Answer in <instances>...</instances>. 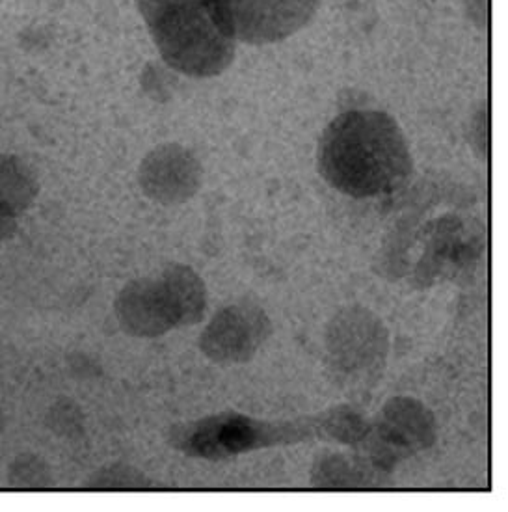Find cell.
Masks as SVG:
<instances>
[{
    "label": "cell",
    "instance_id": "obj_9",
    "mask_svg": "<svg viewBox=\"0 0 508 512\" xmlns=\"http://www.w3.org/2000/svg\"><path fill=\"white\" fill-rule=\"evenodd\" d=\"M114 310L121 330L129 336L153 339L175 328L159 278H138L127 283L116 298Z\"/></svg>",
    "mask_w": 508,
    "mask_h": 512
},
{
    "label": "cell",
    "instance_id": "obj_15",
    "mask_svg": "<svg viewBox=\"0 0 508 512\" xmlns=\"http://www.w3.org/2000/svg\"><path fill=\"white\" fill-rule=\"evenodd\" d=\"M148 477L129 464H112L92 473L84 488L88 490H142L149 488Z\"/></svg>",
    "mask_w": 508,
    "mask_h": 512
},
{
    "label": "cell",
    "instance_id": "obj_1",
    "mask_svg": "<svg viewBox=\"0 0 508 512\" xmlns=\"http://www.w3.org/2000/svg\"><path fill=\"white\" fill-rule=\"evenodd\" d=\"M317 157L326 183L356 200L395 194L414 174L412 151L401 125L378 110L339 114L324 129Z\"/></svg>",
    "mask_w": 508,
    "mask_h": 512
},
{
    "label": "cell",
    "instance_id": "obj_14",
    "mask_svg": "<svg viewBox=\"0 0 508 512\" xmlns=\"http://www.w3.org/2000/svg\"><path fill=\"white\" fill-rule=\"evenodd\" d=\"M8 485L15 490H47L53 488L51 466L34 453L15 457L8 468Z\"/></svg>",
    "mask_w": 508,
    "mask_h": 512
},
{
    "label": "cell",
    "instance_id": "obj_18",
    "mask_svg": "<svg viewBox=\"0 0 508 512\" xmlns=\"http://www.w3.org/2000/svg\"><path fill=\"white\" fill-rule=\"evenodd\" d=\"M2 432H4V412L0 408V436H2Z\"/></svg>",
    "mask_w": 508,
    "mask_h": 512
},
{
    "label": "cell",
    "instance_id": "obj_16",
    "mask_svg": "<svg viewBox=\"0 0 508 512\" xmlns=\"http://www.w3.org/2000/svg\"><path fill=\"white\" fill-rule=\"evenodd\" d=\"M45 425L58 438H79L84 434V414L81 406L71 399L54 401L47 410Z\"/></svg>",
    "mask_w": 508,
    "mask_h": 512
},
{
    "label": "cell",
    "instance_id": "obj_8",
    "mask_svg": "<svg viewBox=\"0 0 508 512\" xmlns=\"http://www.w3.org/2000/svg\"><path fill=\"white\" fill-rule=\"evenodd\" d=\"M138 183L149 200L172 207L187 203L200 192L203 170L190 149L162 144L140 162Z\"/></svg>",
    "mask_w": 508,
    "mask_h": 512
},
{
    "label": "cell",
    "instance_id": "obj_2",
    "mask_svg": "<svg viewBox=\"0 0 508 512\" xmlns=\"http://www.w3.org/2000/svg\"><path fill=\"white\" fill-rule=\"evenodd\" d=\"M162 60L194 77H218L231 66L237 40L218 0H136Z\"/></svg>",
    "mask_w": 508,
    "mask_h": 512
},
{
    "label": "cell",
    "instance_id": "obj_13",
    "mask_svg": "<svg viewBox=\"0 0 508 512\" xmlns=\"http://www.w3.org/2000/svg\"><path fill=\"white\" fill-rule=\"evenodd\" d=\"M371 429V423L348 406H335L319 416V431L324 440L339 444L360 445Z\"/></svg>",
    "mask_w": 508,
    "mask_h": 512
},
{
    "label": "cell",
    "instance_id": "obj_12",
    "mask_svg": "<svg viewBox=\"0 0 508 512\" xmlns=\"http://www.w3.org/2000/svg\"><path fill=\"white\" fill-rule=\"evenodd\" d=\"M38 194L36 170L17 155H0V213L19 218L34 205Z\"/></svg>",
    "mask_w": 508,
    "mask_h": 512
},
{
    "label": "cell",
    "instance_id": "obj_5",
    "mask_svg": "<svg viewBox=\"0 0 508 512\" xmlns=\"http://www.w3.org/2000/svg\"><path fill=\"white\" fill-rule=\"evenodd\" d=\"M438 440L432 410L414 397H393L378 412L367 438L361 442L369 460L382 472H393L402 460L425 453Z\"/></svg>",
    "mask_w": 508,
    "mask_h": 512
},
{
    "label": "cell",
    "instance_id": "obj_7",
    "mask_svg": "<svg viewBox=\"0 0 508 512\" xmlns=\"http://www.w3.org/2000/svg\"><path fill=\"white\" fill-rule=\"evenodd\" d=\"M270 332L267 311L250 302L233 304L214 313L201 332L200 349L214 364H246L261 351Z\"/></svg>",
    "mask_w": 508,
    "mask_h": 512
},
{
    "label": "cell",
    "instance_id": "obj_10",
    "mask_svg": "<svg viewBox=\"0 0 508 512\" xmlns=\"http://www.w3.org/2000/svg\"><path fill=\"white\" fill-rule=\"evenodd\" d=\"M159 283L175 328L201 323L207 311V287L196 270L172 263L162 270Z\"/></svg>",
    "mask_w": 508,
    "mask_h": 512
},
{
    "label": "cell",
    "instance_id": "obj_3",
    "mask_svg": "<svg viewBox=\"0 0 508 512\" xmlns=\"http://www.w3.org/2000/svg\"><path fill=\"white\" fill-rule=\"evenodd\" d=\"M389 332L375 311L358 304L337 311L326 326L324 362L339 390H373L388 364Z\"/></svg>",
    "mask_w": 508,
    "mask_h": 512
},
{
    "label": "cell",
    "instance_id": "obj_4",
    "mask_svg": "<svg viewBox=\"0 0 508 512\" xmlns=\"http://www.w3.org/2000/svg\"><path fill=\"white\" fill-rule=\"evenodd\" d=\"M319 436L317 419L268 423L235 412L177 425L170 431V444L196 459L222 460L270 445L291 444Z\"/></svg>",
    "mask_w": 508,
    "mask_h": 512
},
{
    "label": "cell",
    "instance_id": "obj_6",
    "mask_svg": "<svg viewBox=\"0 0 508 512\" xmlns=\"http://www.w3.org/2000/svg\"><path fill=\"white\" fill-rule=\"evenodd\" d=\"M322 0H218L235 40L278 43L308 25Z\"/></svg>",
    "mask_w": 508,
    "mask_h": 512
},
{
    "label": "cell",
    "instance_id": "obj_11",
    "mask_svg": "<svg viewBox=\"0 0 508 512\" xmlns=\"http://www.w3.org/2000/svg\"><path fill=\"white\" fill-rule=\"evenodd\" d=\"M388 477L389 473L382 472L369 457H347L330 453L313 464L311 485L322 490L380 488L388 485Z\"/></svg>",
    "mask_w": 508,
    "mask_h": 512
},
{
    "label": "cell",
    "instance_id": "obj_17",
    "mask_svg": "<svg viewBox=\"0 0 508 512\" xmlns=\"http://www.w3.org/2000/svg\"><path fill=\"white\" fill-rule=\"evenodd\" d=\"M17 230H19L17 218H15V216L0 213V243L10 241V239L14 237L15 233H17Z\"/></svg>",
    "mask_w": 508,
    "mask_h": 512
}]
</instances>
